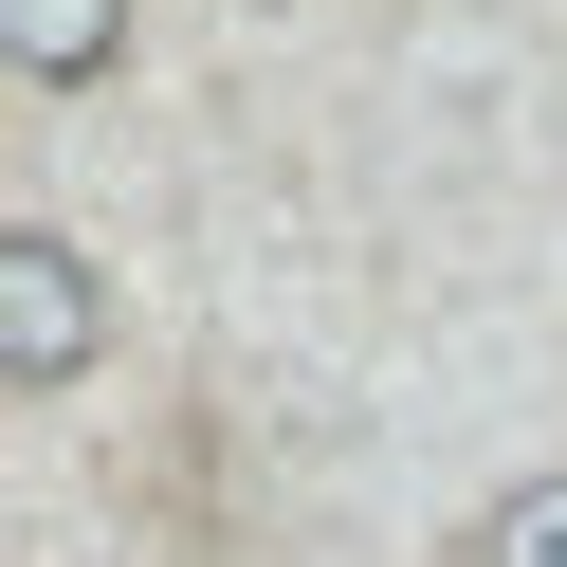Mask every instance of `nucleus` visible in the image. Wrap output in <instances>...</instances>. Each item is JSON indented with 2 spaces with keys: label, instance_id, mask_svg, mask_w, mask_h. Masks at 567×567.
<instances>
[{
  "label": "nucleus",
  "instance_id": "1",
  "mask_svg": "<svg viewBox=\"0 0 567 567\" xmlns=\"http://www.w3.org/2000/svg\"><path fill=\"white\" fill-rule=\"evenodd\" d=\"M92 348H111V275H92V238H74V220H0V384L55 403Z\"/></svg>",
  "mask_w": 567,
  "mask_h": 567
},
{
  "label": "nucleus",
  "instance_id": "2",
  "mask_svg": "<svg viewBox=\"0 0 567 567\" xmlns=\"http://www.w3.org/2000/svg\"><path fill=\"white\" fill-rule=\"evenodd\" d=\"M0 55H19V92H38V111H74V92L128 55V0H0Z\"/></svg>",
  "mask_w": 567,
  "mask_h": 567
},
{
  "label": "nucleus",
  "instance_id": "3",
  "mask_svg": "<svg viewBox=\"0 0 567 567\" xmlns=\"http://www.w3.org/2000/svg\"><path fill=\"white\" fill-rule=\"evenodd\" d=\"M476 567H567V476L494 494V513H476Z\"/></svg>",
  "mask_w": 567,
  "mask_h": 567
}]
</instances>
